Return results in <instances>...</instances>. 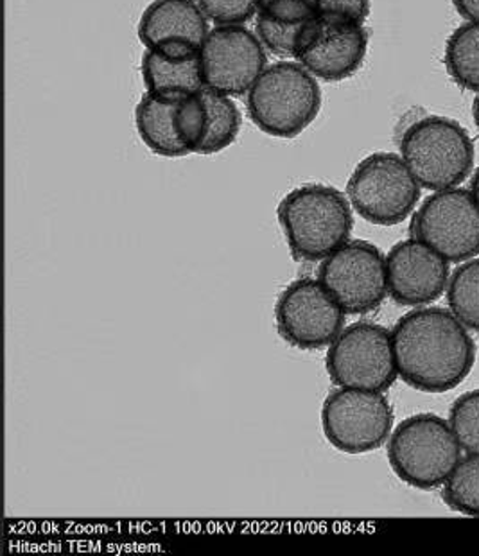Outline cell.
I'll use <instances>...</instances> for the list:
<instances>
[{
  "mask_svg": "<svg viewBox=\"0 0 479 556\" xmlns=\"http://www.w3.org/2000/svg\"><path fill=\"white\" fill-rule=\"evenodd\" d=\"M392 340L399 377L418 392L454 390L475 368V340L451 309L409 311L393 327Z\"/></svg>",
  "mask_w": 479,
  "mask_h": 556,
  "instance_id": "cell-1",
  "label": "cell"
},
{
  "mask_svg": "<svg viewBox=\"0 0 479 556\" xmlns=\"http://www.w3.org/2000/svg\"><path fill=\"white\" fill-rule=\"evenodd\" d=\"M289 252L297 261L318 263L351 241V201L336 187L305 184L288 192L277 211Z\"/></svg>",
  "mask_w": 479,
  "mask_h": 556,
  "instance_id": "cell-2",
  "label": "cell"
},
{
  "mask_svg": "<svg viewBox=\"0 0 479 556\" xmlns=\"http://www.w3.org/2000/svg\"><path fill=\"white\" fill-rule=\"evenodd\" d=\"M322 110L318 81L299 62L268 65L247 93L248 117L263 134L294 139L315 123Z\"/></svg>",
  "mask_w": 479,
  "mask_h": 556,
  "instance_id": "cell-3",
  "label": "cell"
},
{
  "mask_svg": "<svg viewBox=\"0 0 479 556\" xmlns=\"http://www.w3.org/2000/svg\"><path fill=\"white\" fill-rule=\"evenodd\" d=\"M399 148L413 176L428 191L459 187L475 169V142L469 131L443 115H428L409 124Z\"/></svg>",
  "mask_w": 479,
  "mask_h": 556,
  "instance_id": "cell-4",
  "label": "cell"
},
{
  "mask_svg": "<svg viewBox=\"0 0 479 556\" xmlns=\"http://www.w3.org/2000/svg\"><path fill=\"white\" fill-rule=\"evenodd\" d=\"M462 451L451 424L434 413L402 420L388 440V462L393 472L418 490L443 486L462 459Z\"/></svg>",
  "mask_w": 479,
  "mask_h": 556,
  "instance_id": "cell-5",
  "label": "cell"
},
{
  "mask_svg": "<svg viewBox=\"0 0 479 556\" xmlns=\"http://www.w3.org/2000/svg\"><path fill=\"white\" fill-rule=\"evenodd\" d=\"M420 189L401 155L379 151L356 165L346 184V197L365 222L395 227L417 208Z\"/></svg>",
  "mask_w": 479,
  "mask_h": 556,
  "instance_id": "cell-6",
  "label": "cell"
},
{
  "mask_svg": "<svg viewBox=\"0 0 479 556\" xmlns=\"http://www.w3.org/2000/svg\"><path fill=\"white\" fill-rule=\"evenodd\" d=\"M325 368L336 387L387 392L399 377L392 332L371 321L349 325L330 343Z\"/></svg>",
  "mask_w": 479,
  "mask_h": 556,
  "instance_id": "cell-7",
  "label": "cell"
},
{
  "mask_svg": "<svg viewBox=\"0 0 479 556\" xmlns=\"http://www.w3.org/2000/svg\"><path fill=\"white\" fill-rule=\"evenodd\" d=\"M322 429L327 442L341 453H371L392 434L393 407L382 392L340 388L324 401Z\"/></svg>",
  "mask_w": 479,
  "mask_h": 556,
  "instance_id": "cell-8",
  "label": "cell"
},
{
  "mask_svg": "<svg viewBox=\"0 0 479 556\" xmlns=\"http://www.w3.org/2000/svg\"><path fill=\"white\" fill-rule=\"evenodd\" d=\"M345 316L319 278H299L289 283L275 305L280 338L300 351L330 346L345 329Z\"/></svg>",
  "mask_w": 479,
  "mask_h": 556,
  "instance_id": "cell-9",
  "label": "cell"
},
{
  "mask_svg": "<svg viewBox=\"0 0 479 556\" xmlns=\"http://www.w3.org/2000/svg\"><path fill=\"white\" fill-rule=\"evenodd\" d=\"M318 278L345 315H368L387 299V257L368 241H349L330 253L322 261Z\"/></svg>",
  "mask_w": 479,
  "mask_h": 556,
  "instance_id": "cell-10",
  "label": "cell"
},
{
  "mask_svg": "<svg viewBox=\"0 0 479 556\" xmlns=\"http://www.w3.org/2000/svg\"><path fill=\"white\" fill-rule=\"evenodd\" d=\"M413 238L433 248L449 263L479 255V205L462 187L437 191L423 201L412 222Z\"/></svg>",
  "mask_w": 479,
  "mask_h": 556,
  "instance_id": "cell-11",
  "label": "cell"
},
{
  "mask_svg": "<svg viewBox=\"0 0 479 556\" xmlns=\"http://www.w3.org/2000/svg\"><path fill=\"white\" fill-rule=\"evenodd\" d=\"M201 76L206 90L241 98L268 67V52L244 26H216L203 41Z\"/></svg>",
  "mask_w": 479,
  "mask_h": 556,
  "instance_id": "cell-12",
  "label": "cell"
},
{
  "mask_svg": "<svg viewBox=\"0 0 479 556\" xmlns=\"http://www.w3.org/2000/svg\"><path fill=\"white\" fill-rule=\"evenodd\" d=\"M368 52V31L363 24L316 16L297 62L316 79L340 83L360 73Z\"/></svg>",
  "mask_w": 479,
  "mask_h": 556,
  "instance_id": "cell-13",
  "label": "cell"
},
{
  "mask_svg": "<svg viewBox=\"0 0 479 556\" xmlns=\"http://www.w3.org/2000/svg\"><path fill=\"white\" fill-rule=\"evenodd\" d=\"M449 264L420 239L398 242L387 255L388 294L406 307L437 302L449 286Z\"/></svg>",
  "mask_w": 479,
  "mask_h": 556,
  "instance_id": "cell-14",
  "label": "cell"
},
{
  "mask_svg": "<svg viewBox=\"0 0 479 556\" xmlns=\"http://www.w3.org/2000/svg\"><path fill=\"white\" fill-rule=\"evenodd\" d=\"M209 18L197 0H153L140 15L137 35L146 49L171 38H187L203 46Z\"/></svg>",
  "mask_w": 479,
  "mask_h": 556,
  "instance_id": "cell-15",
  "label": "cell"
},
{
  "mask_svg": "<svg viewBox=\"0 0 479 556\" xmlns=\"http://www.w3.org/2000/svg\"><path fill=\"white\" fill-rule=\"evenodd\" d=\"M140 73L146 92L164 101H181L189 96H197L205 88L201 76L200 56L191 62L169 63L151 51H144Z\"/></svg>",
  "mask_w": 479,
  "mask_h": 556,
  "instance_id": "cell-16",
  "label": "cell"
},
{
  "mask_svg": "<svg viewBox=\"0 0 479 556\" xmlns=\"http://www.w3.org/2000/svg\"><path fill=\"white\" fill-rule=\"evenodd\" d=\"M178 101H164L146 92L135 109V126L146 148L164 159H184L189 151L176 137L175 109Z\"/></svg>",
  "mask_w": 479,
  "mask_h": 556,
  "instance_id": "cell-17",
  "label": "cell"
},
{
  "mask_svg": "<svg viewBox=\"0 0 479 556\" xmlns=\"http://www.w3.org/2000/svg\"><path fill=\"white\" fill-rule=\"evenodd\" d=\"M445 68L456 85L479 93V22H465L445 43Z\"/></svg>",
  "mask_w": 479,
  "mask_h": 556,
  "instance_id": "cell-18",
  "label": "cell"
},
{
  "mask_svg": "<svg viewBox=\"0 0 479 556\" xmlns=\"http://www.w3.org/2000/svg\"><path fill=\"white\" fill-rule=\"evenodd\" d=\"M203 98L211 114V126L198 155H216L238 139L242 126L241 110L230 96L212 92L206 88H203Z\"/></svg>",
  "mask_w": 479,
  "mask_h": 556,
  "instance_id": "cell-19",
  "label": "cell"
},
{
  "mask_svg": "<svg viewBox=\"0 0 479 556\" xmlns=\"http://www.w3.org/2000/svg\"><path fill=\"white\" fill-rule=\"evenodd\" d=\"M449 309L469 330L479 332V257L454 269L448 286Z\"/></svg>",
  "mask_w": 479,
  "mask_h": 556,
  "instance_id": "cell-20",
  "label": "cell"
},
{
  "mask_svg": "<svg viewBox=\"0 0 479 556\" xmlns=\"http://www.w3.org/2000/svg\"><path fill=\"white\" fill-rule=\"evenodd\" d=\"M442 497L449 508L464 516L479 517V454L459 459L443 483Z\"/></svg>",
  "mask_w": 479,
  "mask_h": 556,
  "instance_id": "cell-21",
  "label": "cell"
},
{
  "mask_svg": "<svg viewBox=\"0 0 479 556\" xmlns=\"http://www.w3.org/2000/svg\"><path fill=\"white\" fill-rule=\"evenodd\" d=\"M209 126H211V114H209V106L203 98V90L197 96H189L176 103V137L180 140L181 146L189 151V155L200 153L201 146L209 135Z\"/></svg>",
  "mask_w": 479,
  "mask_h": 556,
  "instance_id": "cell-22",
  "label": "cell"
},
{
  "mask_svg": "<svg viewBox=\"0 0 479 556\" xmlns=\"http://www.w3.org/2000/svg\"><path fill=\"white\" fill-rule=\"evenodd\" d=\"M313 21L304 22L299 26H283V24H277V22L269 21L266 16L257 13L255 35H257L259 40L263 41L264 49L272 52L274 56L282 58V60H291V58L297 60L302 49H304Z\"/></svg>",
  "mask_w": 479,
  "mask_h": 556,
  "instance_id": "cell-23",
  "label": "cell"
},
{
  "mask_svg": "<svg viewBox=\"0 0 479 556\" xmlns=\"http://www.w3.org/2000/svg\"><path fill=\"white\" fill-rule=\"evenodd\" d=\"M449 424L467 454H479V388L454 401Z\"/></svg>",
  "mask_w": 479,
  "mask_h": 556,
  "instance_id": "cell-24",
  "label": "cell"
},
{
  "mask_svg": "<svg viewBox=\"0 0 479 556\" xmlns=\"http://www.w3.org/2000/svg\"><path fill=\"white\" fill-rule=\"evenodd\" d=\"M216 26H242L259 13V0H197Z\"/></svg>",
  "mask_w": 479,
  "mask_h": 556,
  "instance_id": "cell-25",
  "label": "cell"
},
{
  "mask_svg": "<svg viewBox=\"0 0 479 556\" xmlns=\"http://www.w3.org/2000/svg\"><path fill=\"white\" fill-rule=\"evenodd\" d=\"M259 13L283 26H299L318 16V0H268Z\"/></svg>",
  "mask_w": 479,
  "mask_h": 556,
  "instance_id": "cell-26",
  "label": "cell"
},
{
  "mask_svg": "<svg viewBox=\"0 0 479 556\" xmlns=\"http://www.w3.org/2000/svg\"><path fill=\"white\" fill-rule=\"evenodd\" d=\"M370 15V0H318V16L363 24Z\"/></svg>",
  "mask_w": 479,
  "mask_h": 556,
  "instance_id": "cell-27",
  "label": "cell"
},
{
  "mask_svg": "<svg viewBox=\"0 0 479 556\" xmlns=\"http://www.w3.org/2000/svg\"><path fill=\"white\" fill-rule=\"evenodd\" d=\"M459 16L467 22H479V0H453Z\"/></svg>",
  "mask_w": 479,
  "mask_h": 556,
  "instance_id": "cell-28",
  "label": "cell"
},
{
  "mask_svg": "<svg viewBox=\"0 0 479 556\" xmlns=\"http://www.w3.org/2000/svg\"><path fill=\"white\" fill-rule=\"evenodd\" d=\"M470 192H472V197H475L476 203L479 205V167L478 170H475L472 180H470Z\"/></svg>",
  "mask_w": 479,
  "mask_h": 556,
  "instance_id": "cell-29",
  "label": "cell"
},
{
  "mask_svg": "<svg viewBox=\"0 0 479 556\" xmlns=\"http://www.w3.org/2000/svg\"><path fill=\"white\" fill-rule=\"evenodd\" d=\"M472 117H475L476 128L479 131V93L476 96L475 103H472Z\"/></svg>",
  "mask_w": 479,
  "mask_h": 556,
  "instance_id": "cell-30",
  "label": "cell"
},
{
  "mask_svg": "<svg viewBox=\"0 0 479 556\" xmlns=\"http://www.w3.org/2000/svg\"><path fill=\"white\" fill-rule=\"evenodd\" d=\"M266 2H268V0H259V8H261L263 4H266Z\"/></svg>",
  "mask_w": 479,
  "mask_h": 556,
  "instance_id": "cell-31",
  "label": "cell"
}]
</instances>
